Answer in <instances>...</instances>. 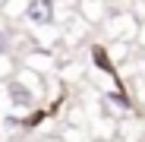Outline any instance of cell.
<instances>
[{
    "mask_svg": "<svg viewBox=\"0 0 145 142\" xmlns=\"http://www.w3.org/2000/svg\"><path fill=\"white\" fill-rule=\"evenodd\" d=\"M3 95H7L10 107H16V111H32V107L38 104L35 88L25 85L22 79H7V82H3Z\"/></svg>",
    "mask_w": 145,
    "mask_h": 142,
    "instance_id": "cell-1",
    "label": "cell"
},
{
    "mask_svg": "<svg viewBox=\"0 0 145 142\" xmlns=\"http://www.w3.org/2000/svg\"><path fill=\"white\" fill-rule=\"evenodd\" d=\"M22 19L29 22V26H54V19H57V7H54V0H29L25 10H22Z\"/></svg>",
    "mask_w": 145,
    "mask_h": 142,
    "instance_id": "cell-2",
    "label": "cell"
}]
</instances>
